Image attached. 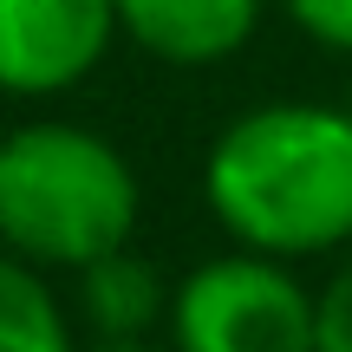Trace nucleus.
<instances>
[{"instance_id":"f257e3e1","label":"nucleus","mask_w":352,"mask_h":352,"mask_svg":"<svg viewBox=\"0 0 352 352\" xmlns=\"http://www.w3.org/2000/svg\"><path fill=\"white\" fill-rule=\"evenodd\" d=\"M209 215L254 254H327L352 241V111L261 104L209 144Z\"/></svg>"},{"instance_id":"f03ea898","label":"nucleus","mask_w":352,"mask_h":352,"mask_svg":"<svg viewBox=\"0 0 352 352\" xmlns=\"http://www.w3.org/2000/svg\"><path fill=\"white\" fill-rule=\"evenodd\" d=\"M138 176L124 151L78 124H20L0 138V248L33 267H91L131 248Z\"/></svg>"},{"instance_id":"7ed1b4c3","label":"nucleus","mask_w":352,"mask_h":352,"mask_svg":"<svg viewBox=\"0 0 352 352\" xmlns=\"http://www.w3.org/2000/svg\"><path fill=\"white\" fill-rule=\"evenodd\" d=\"M170 340L176 352H320V294L280 254H222L176 287Z\"/></svg>"},{"instance_id":"20e7f679","label":"nucleus","mask_w":352,"mask_h":352,"mask_svg":"<svg viewBox=\"0 0 352 352\" xmlns=\"http://www.w3.org/2000/svg\"><path fill=\"white\" fill-rule=\"evenodd\" d=\"M118 33V0H0V91H72L78 78H91Z\"/></svg>"},{"instance_id":"39448f33","label":"nucleus","mask_w":352,"mask_h":352,"mask_svg":"<svg viewBox=\"0 0 352 352\" xmlns=\"http://www.w3.org/2000/svg\"><path fill=\"white\" fill-rule=\"evenodd\" d=\"M118 26L151 59L215 65L235 59L261 26V0H118Z\"/></svg>"},{"instance_id":"423d86ee","label":"nucleus","mask_w":352,"mask_h":352,"mask_svg":"<svg viewBox=\"0 0 352 352\" xmlns=\"http://www.w3.org/2000/svg\"><path fill=\"white\" fill-rule=\"evenodd\" d=\"M0 352H78L65 307L13 248H0Z\"/></svg>"},{"instance_id":"0eeeda50","label":"nucleus","mask_w":352,"mask_h":352,"mask_svg":"<svg viewBox=\"0 0 352 352\" xmlns=\"http://www.w3.org/2000/svg\"><path fill=\"white\" fill-rule=\"evenodd\" d=\"M85 274V314L98 333H118V340H131V333H144L157 314H164V287H157V267L138 261L131 248L104 254V261L78 267Z\"/></svg>"},{"instance_id":"6e6552de","label":"nucleus","mask_w":352,"mask_h":352,"mask_svg":"<svg viewBox=\"0 0 352 352\" xmlns=\"http://www.w3.org/2000/svg\"><path fill=\"white\" fill-rule=\"evenodd\" d=\"M287 13H294L300 33L320 39V46L352 52V0H287Z\"/></svg>"},{"instance_id":"1a4fd4ad","label":"nucleus","mask_w":352,"mask_h":352,"mask_svg":"<svg viewBox=\"0 0 352 352\" xmlns=\"http://www.w3.org/2000/svg\"><path fill=\"white\" fill-rule=\"evenodd\" d=\"M320 352H352V261L320 287Z\"/></svg>"},{"instance_id":"9d476101","label":"nucleus","mask_w":352,"mask_h":352,"mask_svg":"<svg viewBox=\"0 0 352 352\" xmlns=\"http://www.w3.org/2000/svg\"><path fill=\"white\" fill-rule=\"evenodd\" d=\"M85 352H157V346H144V333H131V340L104 333V340H98V346H85Z\"/></svg>"}]
</instances>
